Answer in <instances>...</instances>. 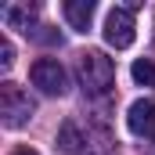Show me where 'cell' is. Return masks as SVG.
<instances>
[{
    "instance_id": "1",
    "label": "cell",
    "mask_w": 155,
    "mask_h": 155,
    "mask_svg": "<svg viewBox=\"0 0 155 155\" xmlns=\"http://www.w3.org/2000/svg\"><path fill=\"white\" fill-rule=\"evenodd\" d=\"M76 76H79L87 94H108L112 83H116V65L101 51H83L76 61Z\"/></svg>"
},
{
    "instance_id": "2",
    "label": "cell",
    "mask_w": 155,
    "mask_h": 155,
    "mask_svg": "<svg viewBox=\"0 0 155 155\" xmlns=\"http://www.w3.org/2000/svg\"><path fill=\"white\" fill-rule=\"evenodd\" d=\"M33 116H36L33 97L18 83H4L0 87V119H4V126L7 130H18V126H25Z\"/></svg>"
},
{
    "instance_id": "3",
    "label": "cell",
    "mask_w": 155,
    "mask_h": 155,
    "mask_svg": "<svg viewBox=\"0 0 155 155\" xmlns=\"http://www.w3.org/2000/svg\"><path fill=\"white\" fill-rule=\"evenodd\" d=\"M29 79H33V87H36L40 94H51V97H61V94L69 90V72H65L61 61H54V58H40V61H33Z\"/></svg>"
},
{
    "instance_id": "4",
    "label": "cell",
    "mask_w": 155,
    "mask_h": 155,
    "mask_svg": "<svg viewBox=\"0 0 155 155\" xmlns=\"http://www.w3.org/2000/svg\"><path fill=\"white\" fill-rule=\"evenodd\" d=\"M105 43L108 47H116V51H126L130 43H134V11L130 7H112L108 11V18H105Z\"/></svg>"
},
{
    "instance_id": "5",
    "label": "cell",
    "mask_w": 155,
    "mask_h": 155,
    "mask_svg": "<svg viewBox=\"0 0 155 155\" xmlns=\"http://www.w3.org/2000/svg\"><path fill=\"white\" fill-rule=\"evenodd\" d=\"M126 123H130V130H134L137 137H152L155 141V101L152 97L134 101L130 112H126Z\"/></svg>"
},
{
    "instance_id": "6",
    "label": "cell",
    "mask_w": 155,
    "mask_h": 155,
    "mask_svg": "<svg viewBox=\"0 0 155 155\" xmlns=\"http://www.w3.org/2000/svg\"><path fill=\"white\" fill-rule=\"evenodd\" d=\"M65 18H69L72 29L87 33V25L94 18V0H65Z\"/></svg>"
},
{
    "instance_id": "7",
    "label": "cell",
    "mask_w": 155,
    "mask_h": 155,
    "mask_svg": "<svg viewBox=\"0 0 155 155\" xmlns=\"http://www.w3.org/2000/svg\"><path fill=\"white\" fill-rule=\"evenodd\" d=\"M4 22H7V29H22V33H29V29L36 25V11L25 7V4H11V7L4 11Z\"/></svg>"
},
{
    "instance_id": "8",
    "label": "cell",
    "mask_w": 155,
    "mask_h": 155,
    "mask_svg": "<svg viewBox=\"0 0 155 155\" xmlns=\"http://www.w3.org/2000/svg\"><path fill=\"white\" fill-rule=\"evenodd\" d=\"M58 144H61V152H65V155H76L79 148L87 144V137L79 134V126H76V123H65V126L58 130Z\"/></svg>"
},
{
    "instance_id": "9",
    "label": "cell",
    "mask_w": 155,
    "mask_h": 155,
    "mask_svg": "<svg viewBox=\"0 0 155 155\" xmlns=\"http://www.w3.org/2000/svg\"><path fill=\"white\" fill-rule=\"evenodd\" d=\"M130 76H134V83H141V87H152V90H155V61H148V58L134 61Z\"/></svg>"
},
{
    "instance_id": "10",
    "label": "cell",
    "mask_w": 155,
    "mask_h": 155,
    "mask_svg": "<svg viewBox=\"0 0 155 155\" xmlns=\"http://www.w3.org/2000/svg\"><path fill=\"white\" fill-rule=\"evenodd\" d=\"M15 65V47L7 40H0V69H11Z\"/></svg>"
},
{
    "instance_id": "11",
    "label": "cell",
    "mask_w": 155,
    "mask_h": 155,
    "mask_svg": "<svg viewBox=\"0 0 155 155\" xmlns=\"http://www.w3.org/2000/svg\"><path fill=\"white\" fill-rule=\"evenodd\" d=\"M11 155H40V152H33V148H18V152H11Z\"/></svg>"
}]
</instances>
